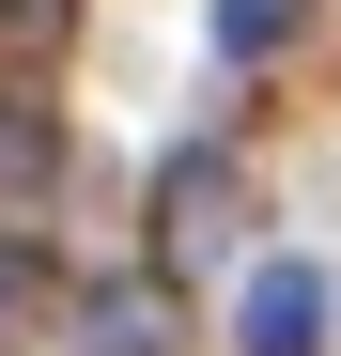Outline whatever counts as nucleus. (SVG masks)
Masks as SVG:
<instances>
[{"mask_svg":"<svg viewBox=\"0 0 341 356\" xmlns=\"http://www.w3.org/2000/svg\"><path fill=\"white\" fill-rule=\"evenodd\" d=\"M233 356H326V264H248Z\"/></svg>","mask_w":341,"mask_h":356,"instance_id":"2","label":"nucleus"},{"mask_svg":"<svg viewBox=\"0 0 341 356\" xmlns=\"http://www.w3.org/2000/svg\"><path fill=\"white\" fill-rule=\"evenodd\" d=\"M170 341H187V310H170V279H155V264L78 294V356H170Z\"/></svg>","mask_w":341,"mask_h":356,"instance_id":"3","label":"nucleus"},{"mask_svg":"<svg viewBox=\"0 0 341 356\" xmlns=\"http://www.w3.org/2000/svg\"><path fill=\"white\" fill-rule=\"evenodd\" d=\"M31 310H47V264H31V232H0V341H16Z\"/></svg>","mask_w":341,"mask_h":356,"instance_id":"7","label":"nucleus"},{"mask_svg":"<svg viewBox=\"0 0 341 356\" xmlns=\"http://www.w3.org/2000/svg\"><path fill=\"white\" fill-rule=\"evenodd\" d=\"M63 31H78V0H0V63H63Z\"/></svg>","mask_w":341,"mask_h":356,"instance_id":"6","label":"nucleus"},{"mask_svg":"<svg viewBox=\"0 0 341 356\" xmlns=\"http://www.w3.org/2000/svg\"><path fill=\"white\" fill-rule=\"evenodd\" d=\"M310 31V0H217V63H279Z\"/></svg>","mask_w":341,"mask_h":356,"instance_id":"5","label":"nucleus"},{"mask_svg":"<svg viewBox=\"0 0 341 356\" xmlns=\"http://www.w3.org/2000/svg\"><path fill=\"white\" fill-rule=\"evenodd\" d=\"M233 232H248V170L217 155V140H187V155L155 170V279H187V264H217Z\"/></svg>","mask_w":341,"mask_h":356,"instance_id":"1","label":"nucleus"},{"mask_svg":"<svg viewBox=\"0 0 341 356\" xmlns=\"http://www.w3.org/2000/svg\"><path fill=\"white\" fill-rule=\"evenodd\" d=\"M47 186H63V124H47V93H0V232H31Z\"/></svg>","mask_w":341,"mask_h":356,"instance_id":"4","label":"nucleus"}]
</instances>
